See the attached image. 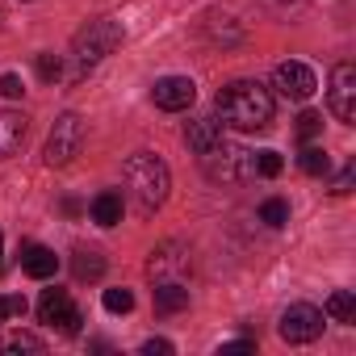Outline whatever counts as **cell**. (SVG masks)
I'll list each match as a JSON object with an SVG mask.
<instances>
[{"label": "cell", "mask_w": 356, "mask_h": 356, "mask_svg": "<svg viewBox=\"0 0 356 356\" xmlns=\"http://www.w3.org/2000/svg\"><path fill=\"white\" fill-rule=\"evenodd\" d=\"M218 118H222V126L243 130V134L268 130V122H273V92L260 80H235V84H227L218 92Z\"/></svg>", "instance_id": "obj_1"}, {"label": "cell", "mask_w": 356, "mask_h": 356, "mask_svg": "<svg viewBox=\"0 0 356 356\" xmlns=\"http://www.w3.org/2000/svg\"><path fill=\"white\" fill-rule=\"evenodd\" d=\"M126 189H130V202L138 214H155L163 202H168V189H172V172L159 155L151 151H138L126 159Z\"/></svg>", "instance_id": "obj_2"}, {"label": "cell", "mask_w": 356, "mask_h": 356, "mask_svg": "<svg viewBox=\"0 0 356 356\" xmlns=\"http://www.w3.org/2000/svg\"><path fill=\"white\" fill-rule=\"evenodd\" d=\"M122 47V26L113 17H97L88 22L76 38H72V59H76V72L72 76H84L88 67H97L105 55H113Z\"/></svg>", "instance_id": "obj_3"}, {"label": "cell", "mask_w": 356, "mask_h": 356, "mask_svg": "<svg viewBox=\"0 0 356 356\" xmlns=\"http://www.w3.org/2000/svg\"><path fill=\"white\" fill-rule=\"evenodd\" d=\"M80 147H84V118L80 113H63V118H55V126L47 134L42 159L51 168H63V163H72L80 155Z\"/></svg>", "instance_id": "obj_4"}, {"label": "cell", "mask_w": 356, "mask_h": 356, "mask_svg": "<svg viewBox=\"0 0 356 356\" xmlns=\"http://www.w3.org/2000/svg\"><path fill=\"white\" fill-rule=\"evenodd\" d=\"M202 168H206L210 181L235 185V181H243V176L252 172V155H248L243 147H235V143H214V147L202 155Z\"/></svg>", "instance_id": "obj_5"}, {"label": "cell", "mask_w": 356, "mask_h": 356, "mask_svg": "<svg viewBox=\"0 0 356 356\" xmlns=\"http://www.w3.org/2000/svg\"><path fill=\"white\" fill-rule=\"evenodd\" d=\"M277 331H281L285 343H310V339L323 335V310L310 306V302H293V306L281 314Z\"/></svg>", "instance_id": "obj_6"}, {"label": "cell", "mask_w": 356, "mask_h": 356, "mask_svg": "<svg viewBox=\"0 0 356 356\" xmlns=\"http://www.w3.org/2000/svg\"><path fill=\"white\" fill-rule=\"evenodd\" d=\"M327 101H331V113L339 122H356V67L352 63H335Z\"/></svg>", "instance_id": "obj_7"}, {"label": "cell", "mask_w": 356, "mask_h": 356, "mask_svg": "<svg viewBox=\"0 0 356 356\" xmlns=\"http://www.w3.org/2000/svg\"><path fill=\"white\" fill-rule=\"evenodd\" d=\"M151 101L159 109H168V113H181V109H189L197 101V84L189 76H163V80H155Z\"/></svg>", "instance_id": "obj_8"}, {"label": "cell", "mask_w": 356, "mask_h": 356, "mask_svg": "<svg viewBox=\"0 0 356 356\" xmlns=\"http://www.w3.org/2000/svg\"><path fill=\"white\" fill-rule=\"evenodd\" d=\"M273 84H277V92L281 97H289V101H310L314 97V88H318V80H314V72L306 67V63H281L277 72H273Z\"/></svg>", "instance_id": "obj_9"}, {"label": "cell", "mask_w": 356, "mask_h": 356, "mask_svg": "<svg viewBox=\"0 0 356 356\" xmlns=\"http://www.w3.org/2000/svg\"><path fill=\"white\" fill-rule=\"evenodd\" d=\"M185 264H189V252H185L181 243H163L159 252H151L147 273H151V281H168L176 268H185Z\"/></svg>", "instance_id": "obj_10"}, {"label": "cell", "mask_w": 356, "mask_h": 356, "mask_svg": "<svg viewBox=\"0 0 356 356\" xmlns=\"http://www.w3.org/2000/svg\"><path fill=\"white\" fill-rule=\"evenodd\" d=\"M26 130H30V118L26 113H0V159H9V155L22 151Z\"/></svg>", "instance_id": "obj_11"}, {"label": "cell", "mask_w": 356, "mask_h": 356, "mask_svg": "<svg viewBox=\"0 0 356 356\" xmlns=\"http://www.w3.org/2000/svg\"><path fill=\"white\" fill-rule=\"evenodd\" d=\"M185 143H189L197 155H206L214 143H222V122H218V118H193V122L185 126Z\"/></svg>", "instance_id": "obj_12"}, {"label": "cell", "mask_w": 356, "mask_h": 356, "mask_svg": "<svg viewBox=\"0 0 356 356\" xmlns=\"http://www.w3.org/2000/svg\"><path fill=\"white\" fill-rule=\"evenodd\" d=\"M22 268H26V277L47 281V277H55L59 256H55L51 248H42V243H26V252H22Z\"/></svg>", "instance_id": "obj_13"}, {"label": "cell", "mask_w": 356, "mask_h": 356, "mask_svg": "<svg viewBox=\"0 0 356 356\" xmlns=\"http://www.w3.org/2000/svg\"><path fill=\"white\" fill-rule=\"evenodd\" d=\"M72 310H76V306H72L67 289H42V298H38V318H42V323L63 327V318H67Z\"/></svg>", "instance_id": "obj_14"}, {"label": "cell", "mask_w": 356, "mask_h": 356, "mask_svg": "<svg viewBox=\"0 0 356 356\" xmlns=\"http://www.w3.org/2000/svg\"><path fill=\"white\" fill-rule=\"evenodd\" d=\"M189 306V289L181 281H155V310L159 314H181Z\"/></svg>", "instance_id": "obj_15"}, {"label": "cell", "mask_w": 356, "mask_h": 356, "mask_svg": "<svg viewBox=\"0 0 356 356\" xmlns=\"http://www.w3.org/2000/svg\"><path fill=\"white\" fill-rule=\"evenodd\" d=\"M92 222L97 227H118L122 222V193H113V189L97 193L92 197Z\"/></svg>", "instance_id": "obj_16"}, {"label": "cell", "mask_w": 356, "mask_h": 356, "mask_svg": "<svg viewBox=\"0 0 356 356\" xmlns=\"http://www.w3.org/2000/svg\"><path fill=\"white\" fill-rule=\"evenodd\" d=\"M72 273H76V281H97L105 273V256L97 248H76L72 252Z\"/></svg>", "instance_id": "obj_17"}, {"label": "cell", "mask_w": 356, "mask_h": 356, "mask_svg": "<svg viewBox=\"0 0 356 356\" xmlns=\"http://www.w3.org/2000/svg\"><path fill=\"white\" fill-rule=\"evenodd\" d=\"M327 314H331L335 323H356V298H352L348 289H335V293L327 298Z\"/></svg>", "instance_id": "obj_18"}, {"label": "cell", "mask_w": 356, "mask_h": 356, "mask_svg": "<svg viewBox=\"0 0 356 356\" xmlns=\"http://www.w3.org/2000/svg\"><path fill=\"white\" fill-rule=\"evenodd\" d=\"M260 222H264V227H273V231H277V227H285V222H289V202L268 197V202L260 206Z\"/></svg>", "instance_id": "obj_19"}, {"label": "cell", "mask_w": 356, "mask_h": 356, "mask_svg": "<svg viewBox=\"0 0 356 356\" xmlns=\"http://www.w3.org/2000/svg\"><path fill=\"white\" fill-rule=\"evenodd\" d=\"M281 168H285V159H281V151H256L252 155V172H260V176H281Z\"/></svg>", "instance_id": "obj_20"}, {"label": "cell", "mask_w": 356, "mask_h": 356, "mask_svg": "<svg viewBox=\"0 0 356 356\" xmlns=\"http://www.w3.org/2000/svg\"><path fill=\"white\" fill-rule=\"evenodd\" d=\"M298 163H302V172H306V176H327V168H331V159H327V151H323V147H306Z\"/></svg>", "instance_id": "obj_21"}, {"label": "cell", "mask_w": 356, "mask_h": 356, "mask_svg": "<svg viewBox=\"0 0 356 356\" xmlns=\"http://www.w3.org/2000/svg\"><path fill=\"white\" fill-rule=\"evenodd\" d=\"M5 352H47V343L38 335H30V331H13L5 339Z\"/></svg>", "instance_id": "obj_22"}, {"label": "cell", "mask_w": 356, "mask_h": 356, "mask_svg": "<svg viewBox=\"0 0 356 356\" xmlns=\"http://www.w3.org/2000/svg\"><path fill=\"white\" fill-rule=\"evenodd\" d=\"M105 310H109V314L134 310V293H130V289H105Z\"/></svg>", "instance_id": "obj_23"}, {"label": "cell", "mask_w": 356, "mask_h": 356, "mask_svg": "<svg viewBox=\"0 0 356 356\" xmlns=\"http://www.w3.org/2000/svg\"><path fill=\"white\" fill-rule=\"evenodd\" d=\"M38 76H42L47 84H55V80L63 76V59H59V55H38Z\"/></svg>", "instance_id": "obj_24"}, {"label": "cell", "mask_w": 356, "mask_h": 356, "mask_svg": "<svg viewBox=\"0 0 356 356\" xmlns=\"http://www.w3.org/2000/svg\"><path fill=\"white\" fill-rule=\"evenodd\" d=\"M318 130H323V113H314V109H306V113L298 118V138H306V143H310V138H314Z\"/></svg>", "instance_id": "obj_25"}, {"label": "cell", "mask_w": 356, "mask_h": 356, "mask_svg": "<svg viewBox=\"0 0 356 356\" xmlns=\"http://www.w3.org/2000/svg\"><path fill=\"white\" fill-rule=\"evenodd\" d=\"M0 92H5L9 101H17V97L26 92V84H22V76H13V72H9V76H0Z\"/></svg>", "instance_id": "obj_26"}, {"label": "cell", "mask_w": 356, "mask_h": 356, "mask_svg": "<svg viewBox=\"0 0 356 356\" xmlns=\"http://www.w3.org/2000/svg\"><path fill=\"white\" fill-rule=\"evenodd\" d=\"M352 181H356V168L348 163V168H343V172L335 176V185H331V193H339V197H343V193H352Z\"/></svg>", "instance_id": "obj_27"}, {"label": "cell", "mask_w": 356, "mask_h": 356, "mask_svg": "<svg viewBox=\"0 0 356 356\" xmlns=\"http://www.w3.org/2000/svg\"><path fill=\"white\" fill-rule=\"evenodd\" d=\"M155 352H159V356H168V352H172V343H168V339H147V343H143V356H155Z\"/></svg>", "instance_id": "obj_28"}, {"label": "cell", "mask_w": 356, "mask_h": 356, "mask_svg": "<svg viewBox=\"0 0 356 356\" xmlns=\"http://www.w3.org/2000/svg\"><path fill=\"white\" fill-rule=\"evenodd\" d=\"M0 302H5L9 314H26V298H22V293H9V298H0Z\"/></svg>", "instance_id": "obj_29"}, {"label": "cell", "mask_w": 356, "mask_h": 356, "mask_svg": "<svg viewBox=\"0 0 356 356\" xmlns=\"http://www.w3.org/2000/svg\"><path fill=\"white\" fill-rule=\"evenodd\" d=\"M5 318H9V310H5V302H0V323H5Z\"/></svg>", "instance_id": "obj_30"}, {"label": "cell", "mask_w": 356, "mask_h": 356, "mask_svg": "<svg viewBox=\"0 0 356 356\" xmlns=\"http://www.w3.org/2000/svg\"><path fill=\"white\" fill-rule=\"evenodd\" d=\"M0 256H5V235H0Z\"/></svg>", "instance_id": "obj_31"}]
</instances>
